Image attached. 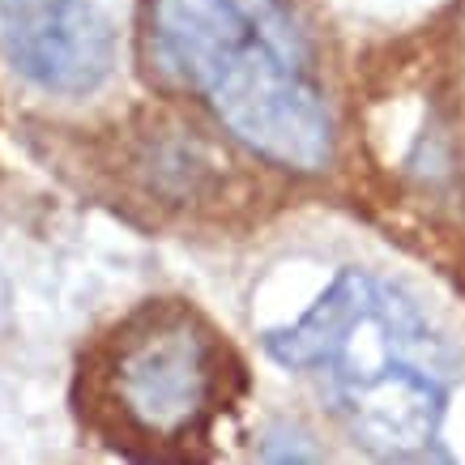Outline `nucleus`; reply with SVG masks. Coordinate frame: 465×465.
I'll use <instances>...</instances> for the list:
<instances>
[{"mask_svg":"<svg viewBox=\"0 0 465 465\" xmlns=\"http://www.w3.org/2000/svg\"><path fill=\"white\" fill-rule=\"evenodd\" d=\"M265 351L273 363L303 371L371 457H444L440 431L457 359L423 312L389 282L341 269L299 321L269 329Z\"/></svg>","mask_w":465,"mask_h":465,"instance_id":"1","label":"nucleus"},{"mask_svg":"<svg viewBox=\"0 0 465 465\" xmlns=\"http://www.w3.org/2000/svg\"><path fill=\"white\" fill-rule=\"evenodd\" d=\"M0 52L47 94H94L115 64L107 17L90 0H0Z\"/></svg>","mask_w":465,"mask_h":465,"instance_id":"4","label":"nucleus"},{"mask_svg":"<svg viewBox=\"0 0 465 465\" xmlns=\"http://www.w3.org/2000/svg\"><path fill=\"white\" fill-rule=\"evenodd\" d=\"M150 39L240 145L303 175L329 167L333 115L282 0H154Z\"/></svg>","mask_w":465,"mask_h":465,"instance_id":"2","label":"nucleus"},{"mask_svg":"<svg viewBox=\"0 0 465 465\" xmlns=\"http://www.w3.org/2000/svg\"><path fill=\"white\" fill-rule=\"evenodd\" d=\"M226 354L210 329L183 308H150L107 351L103 393L120 423L154 444L201 436L223 406Z\"/></svg>","mask_w":465,"mask_h":465,"instance_id":"3","label":"nucleus"}]
</instances>
